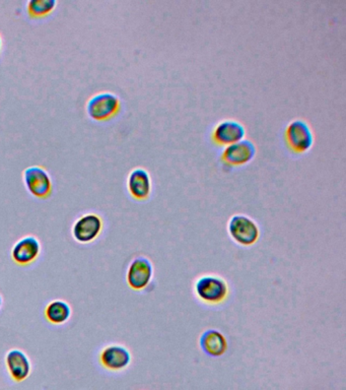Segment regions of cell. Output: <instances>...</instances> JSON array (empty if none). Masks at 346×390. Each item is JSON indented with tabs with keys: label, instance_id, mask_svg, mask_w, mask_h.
<instances>
[{
	"label": "cell",
	"instance_id": "obj_6",
	"mask_svg": "<svg viewBox=\"0 0 346 390\" xmlns=\"http://www.w3.org/2000/svg\"><path fill=\"white\" fill-rule=\"evenodd\" d=\"M153 265L145 257H138L130 263L127 271V283L130 288L140 291L147 288L153 278Z\"/></svg>",
	"mask_w": 346,
	"mask_h": 390
},
{
	"label": "cell",
	"instance_id": "obj_15",
	"mask_svg": "<svg viewBox=\"0 0 346 390\" xmlns=\"http://www.w3.org/2000/svg\"><path fill=\"white\" fill-rule=\"evenodd\" d=\"M70 315H72V309L69 305L62 300L51 302L45 309V316L52 325H63L70 318Z\"/></svg>",
	"mask_w": 346,
	"mask_h": 390
},
{
	"label": "cell",
	"instance_id": "obj_4",
	"mask_svg": "<svg viewBox=\"0 0 346 390\" xmlns=\"http://www.w3.org/2000/svg\"><path fill=\"white\" fill-rule=\"evenodd\" d=\"M120 108V101L112 93H100L87 103V114L95 120H106L116 114Z\"/></svg>",
	"mask_w": 346,
	"mask_h": 390
},
{
	"label": "cell",
	"instance_id": "obj_13",
	"mask_svg": "<svg viewBox=\"0 0 346 390\" xmlns=\"http://www.w3.org/2000/svg\"><path fill=\"white\" fill-rule=\"evenodd\" d=\"M128 190L138 201L147 199L151 192V176L142 168L134 169L128 177Z\"/></svg>",
	"mask_w": 346,
	"mask_h": 390
},
{
	"label": "cell",
	"instance_id": "obj_9",
	"mask_svg": "<svg viewBox=\"0 0 346 390\" xmlns=\"http://www.w3.org/2000/svg\"><path fill=\"white\" fill-rule=\"evenodd\" d=\"M41 252V244L33 236L21 238L14 244L12 250V257L14 263L20 265H28L34 263Z\"/></svg>",
	"mask_w": 346,
	"mask_h": 390
},
{
	"label": "cell",
	"instance_id": "obj_17",
	"mask_svg": "<svg viewBox=\"0 0 346 390\" xmlns=\"http://www.w3.org/2000/svg\"><path fill=\"white\" fill-rule=\"evenodd\" d=\"M2 305V298L1 296H0V307H1Z\"/></svg>",
	"mask_w": 346,
	"mask_h": 390
},
{
	"label": "cell",
	"instance_id": "obj_7",
	"mask_svg": "<svg viewBox=\"0 0 346 390\" xmlns=\"http://www.w3.org/2000/svg\"><path fill=\"white\" fill-rule=\"evenodd\" d=\"M102 223L101 218L95 214H87L78 218L72 229L74 239L80 243H89L101 233Z\"/></svg>",
	"mask_w": 346,
	"mask_h": 390
},
{
	"label": "cell",
	"instance_id": "obj_18",
	"mask_svg": "<svg viewBox=\"0 0 346 390\" xmlns=\"http://www.w3.org/2000/svg\"><path fill=\"white\" fill-rule=\"evenodd\" d=\"M1 45H2L1 37H0V49H1Z\"/></svg>",
	"mask_w": 346,
	"mask_h": 390
},
{
	"label": "cell",
	"instance_id": "obj_12",
	"mask_svg": "<svg viewBox=\"0 0 346 390\" xmlns=\"http://www.w3.org/2000/svg\"><path fill=\"white\" fill-rule=\"evenodd\" d=\"M6 366L10 376L17 382H21L29 377L31 363L29 358L21 350L10 351L6 355Z\"/></svg>",
	"mask_w": 346,
	"mask_h": 390
},
{
	"label": "cell",
	"instance_id": "obj_10",
	"mask_svg": "<svg viewBox=\"0 0 346 390\" xmlns=\"http://www.w3.org/2000/svg\"><path fill=\"white\" fill-rule=\"evenodd\" d=\"M256 155V147L251 141L243 139L234 145H228L224 151V162L234 166H240L251 162Z\"/></svg>",
	"mask_w": 346,
	"mask_h": 390
},
{
	"label": "cell",
	"instance_id": "obj_16",
	"mask_svg": "<svg viewBox=\"0 0 346 390\" xmlns=\"http://www.w3.org/2000/svg\"><path fill=\"white\" fill-rule=\"evenodd\" d=\"M55 0H31L28 3V10L32 16L42 17L54 10Z\"/></svg>",
	"mask_w": 346,
	"mask_h": 390
},
{
	"label": "cell",
	"instance_id": "obj_1",
	"mask_svg": "<svg viewBox=\"0 0 346 390\" xmlns=\"http://www.w3.org/2000/svg\"><path fill=\"white\" fill-rule=\"evenodd\" d=\"M228 232L237 243L244 246L255 244L260 234L258 225L251 218L244 215H237L230 218Z\"/></svg>",
	"mask_w": 346,
	"mask_h": 390
},
{
	"label": "cell",
	"instance_id": "obj_8",
	"mask_svg": "<svg viewBox=\"0 0 346 390\" xmlns=\"http://www.w3.org/2000/svg\"><path fill=\"white\" fill-rule=\"evenodd\" d=\"M245 136L246 130L243 124L235 120H226L217 124L213 130V138L219 145L228 147L243 141Z\"/></svg>",
	"mask_w": 346,
	"mask_h": 390
},
{
	"label": "cell",
	"instance_id": "obj_14",
	"mask_svg": "<svg viewBox=\"0 0 346 390\" xmlns=\"http://www.w3.org/2000/svg\"><path fill=\"white\" fill-rule=\"evenodd\" d=\"M200 346L206 355L210 357H221L228 349V342L221 332L208 329L200 338Z\"/></svg>",
	"mask_w": 346,
	"mask_h": 390
},
{
	"label": "cell",
	"instance_id": "obj_2",
	"mask_svg": "<svg viewBox=\"0 0 346 390\" xmlns=\"http://www.w3.org/2000/svg\"><path fill=\"white\" fill-rule=\"evenodd\" d=\"M195 291L198 297L209 304H219L226 299L228 288L223 278L215 276H205L197 280Z\"/></svg>",
	"mask_w": 346,
	"mask_h": 390
},
{
	"label": "cell",
	"instance_id": "obj_5",
	"mask_svg": "<svg viewBox=\"0 0 346 390\" xmlns=\"http://www.w3.org/2000/svg\"><path fill=\"white\" fill-rule=\"evenodd\" d=\"M23 180L30 194L34 196L44 198L50 194L52 188L51 178L41 167L33 166L25 169Z\"/></svg>",
	"mask_w": 346,
	"mask_h": 390
},
{
	"label": "cell",
	"instance_id": "obj_11",
	"mask_svg": "<svg viewBox=\"0 0 346 390\" xmlns=\"http://www.w3.org/2000/svg\"><path fill=\"white\" fill-rule=\"evenodd\" d=\"M100 362L107 369L122 370L125 369L131 362V355L129 351L124 347L113 345V346L107 347L102 351L100 355Z\"/></svg>",
	"mask_w": 346,
	"mask_h": 390
},
{
	"label": "cell",
	"instance_id": "obj_3",
	"mask_svg": "<svg viewBox=\"0 0 346 390\" xmlns=\"http://www.w3.org/2000/svg\"><path fill=\"white\" fill-rule=\"evenodd\" d=\"M285 137L290 149L296 153H305L313 147L314 134L304 120L290 122L286 128Z\"/></svg>",
	"mask_w": 346,
	"mask_h": 390
}]
</instances>
